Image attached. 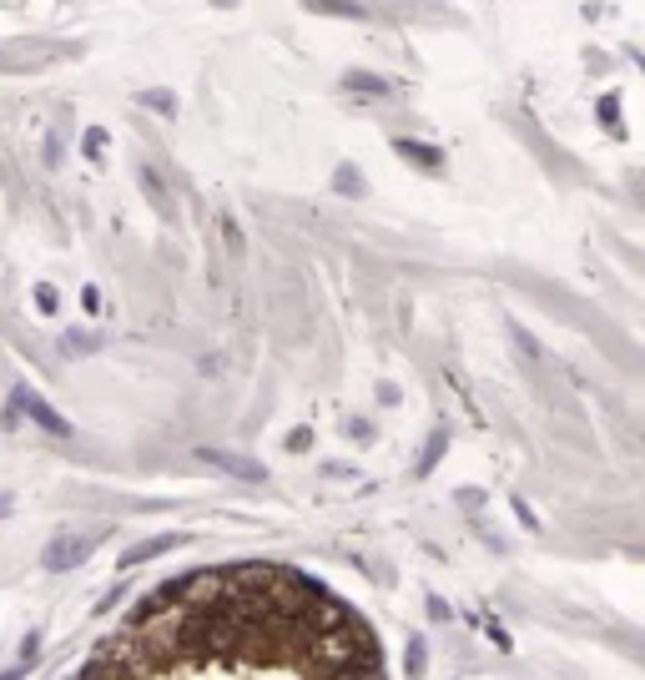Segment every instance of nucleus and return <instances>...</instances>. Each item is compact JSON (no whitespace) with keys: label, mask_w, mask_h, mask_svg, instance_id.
I'll return each mask as SVG.
<instances>
[{"label":"nucleus","mask_w":645,"mask_h":680,"mask_svg":"<svg viewBox=\"0 0 645 680\" xmlns=\"http://www.w3.org/2000/svg\"><path fill=\"white\" fill-rule=\"evenodd\" d=\"M368 645H373L368 625H353V620H343V625L323 630V635L308 645V660H313V670H318V675H328V670H338V665L368 660V655H373Z\"/></svg>","instance_id":"obj_1"},{"label":"nucleus","mask_w":645,"mask_h":680,"mask_svg":"<svg viewBox=\"0 0 645 680\" xmlns=\"http://www.w3.org/2000/svg\"><path fill=\"white\" fill-rule=\"evenodd\" d=\"M96 544H101V534H61L56 544H46L41 565H46L51 575H61V570H76L81 560H91V555H96Z\"/></svg>","instance_id":"obj_2"},{"label":"nucleus","mask_w":645,"mask_h":680,"mask_svg":"<svg viewBox=\"0 0 645 680\" xmlns=\"http://www.w3.org/2000/svg\"><path fill=\"white\" fill-rule=\"evenodd\" d=\"M197 459L212 464V469H222V474H232V479H247V484H263L268 479L263 464L247 459V454H232V449H197Z\"/></svg>","instance_id":"obj_3"},{"label":"nucleus","mask_w":645,"mask_h":680,"mask_svg":"<svg viewBox=\"0 0 645 680\" xmlns=\"http://www.w3.org/2000/svg\"><path fill=\"white\" fill-rule=\"evenodd\" d=\"M16 403H21V414H26V419H36V424H41L46 434H56V439H71V424H66L61 414H56V408H51V403H46L41 393H31L26 383L16 388Z\"/></svg>","instance_id":"obj_4"},{"label":"nucleus","mask_w":645,"mask_h":680,"mask_svg":"<svg viewBox=\"0 0 645 680\" xmlns=\"http://www.w3.org/2000/svg\"><path fill=\"white\" fill-rule=\"evenodd\" d=\"M182 544V534H157V539H142L137 550H126L121 555V565H147V560H162L167 550H177Z\"/></svg>","instance_id":"obj_5"},{"label":"nucleus","mask_w":645,"mask_h":680,"mask_svg":"<svg viewBox=\"0 0 645 680\" xmlns=\"http://www.w3.org/2000/svg\"><path fill=\"white\" fill-rule=\"evenodd\" d=\"M76 680H137V670L126 665V660H116V655H96Z\"/></svg>","instance_id":"obj_6"},{"label":"nucleus","mask_w":645,"mask_h":680,"mask_svg":"<svg viewBox=\"0 0 645 680\" xmlns=\"http://www.w3.org/2000/svg\"><path fill=\"white\" fill-rule=\"evenodd\" d=\"M394 152H399V157H414L424 172H439V162H444V152H434V147H424V142H404V136L394 142Z\"/></svg>","instance_id":"obj_7"},{"label":"nucleus","mask_w":645,"mask_h":680,"mask_svg":"<svg viewBox=\"0 0 645 680\" xmlns=\"http://www.w3.org/2000/svg\"><path fill=\"white\" fill-rule=\"evenodd\" d=\"M328 680H378V670H373V655H368V660H353V665H338V670H328Z\"/></svg>","instance_id":"obj_8"},{"label":"nucleus","mask_w":645,"mask_h":680,"mask_svg":"<svg viewBox=\"0 0 645 680\" xmlns=\"http://www.w3.org/2000/svg\"><path fill=\"white\" fill-rule=\"evenodd\" d=\"M308 11H328V16H348V21L363 16V6H348V0H308Z\"/></svg>","instance_id":"obj_9"},{"label":"nucleus","mask_w":645,"mask_h":680,"mask_svg":"<svg viewBox=\"0 0 645 680\" xmlns=\"http://www.w3.org/2000/svg\"><path fill=\"white\" fill-rule=\"evenodd\" d=\"M142 101H147V106H152V111H167V116H172V111H177V101H172V96H167V91H147V96H142Z\"/></svg>","instance_id":"obj_10"},{"label":"nucleus","mask_w":645,"mask_h":680,"mask_svg":"<svg viewBox=\"0 0 645 680\" xmlns=\"http://www.w3.org/2000/svg\"><path fill=\"white\" fill-rule=\"evenodd\" d=\"M424 640H409V675H424Z\"/></svg>","instance_id":"obj_11"},{"label":"nucleus","mask_w":645,"mask_h":680,"mask_svg":"<svg viewBox=\"0 0 645 680\" xmlns=\"http://www.w3.org/2000/svg\"><path fill=\"white\" fill-rule=\"evenodd\" d=\"M348 86H353V91H383V81H378V76H358V71L348 76Z\"/></svg>","instance_id":"obj_12"},{"label":"nucleus","mask_w":645,"mask_h":680,"mask_svg":"<svg viewBox=\"0 0 645 680\" xmlns=\"http://www.w3.org/2000/svg\"><path fill=\"white\" fill-rule=\"evenodd\" d=\"M439 449H444V434H434V439H429V454H424V464H419V474H429V469H434V459H439Z\"/></svg>","instance_id":"obj_13"},{"label":"nucleus","mask_w":645,"mask_h":680,"mask_svg":"<svg viewBox=\"0 0 645 680\" xmlns=\"http://www.w3.org/2000/svg\"><path fill=\"white\" fill-rule=\"evenodd\" d=\"M36 308H41V313H56V288H36Z\"/></svg>","instance_id":"obj_14"},{"label":"nucleus","mask_w":645,"mask_h":680,"mask_svg":"<svg viewBox=\"0 0 645 680\" xmlns=\"http://www.w3.org/2000/svg\"><path fill=\"white\" fill-rule=\"evenodd\" d=\"M308 444H313V434H308V429H293V434H288V449H293V454H303Z\"/></svg>","instance_id":"obj_15"}]
</instances>
